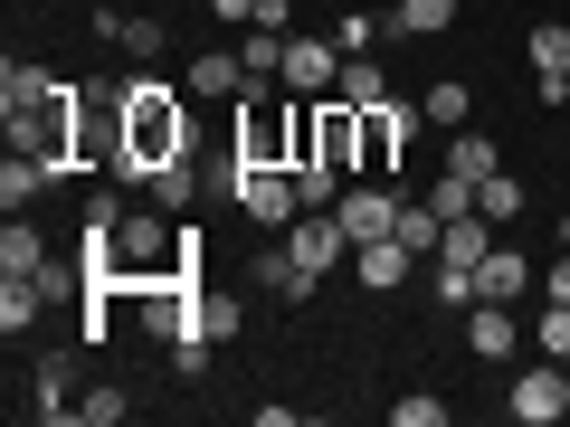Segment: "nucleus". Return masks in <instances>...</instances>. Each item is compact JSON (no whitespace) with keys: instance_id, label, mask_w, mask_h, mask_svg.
<instances>
[{"instance_id":"nucleus-23","label":"nucleus","mask_w":570,"mask_h":427,"mask_svg":"<svg viewBox=\"0 0 570 427\" xmlns=\"http://www.w3.org/2000/svg\"><path fill=\"white\" fill-rule=\"evenodd\" d=\"M343 190H352V171H333V162H295V200H305V209H333Z\"/></svg>"},{"instance_id":"nucleus-19","label":"nucleus","mask_w":570,"mask_h":427,"mask_svg":"<svg viewBox=\"0 0 570 427\" xmlns=\"http://www.w3.org/2000/svg\"><path fill=\"white\" fill-rule=\"evenodd\" d=\"M200 332H209V342H238V332H247V295H228V285H200Z\"/></svg>"},{"instance_id":"nucleus-33","label":"nucleus","mask_w":570,"mask_h":427,"mask_svg":"<svg viewBox=\"0 0 570 427\" xmlns=\"http://www.w3.org/2000/svg\"><path fill=\"white\" fill-rule=\"evenodd\" d=\"M171 370H181V380H200V370H209V332H181V342H171Z\"/></svg>"},{"instance_id":"nucleus-7","label":"nucleus","mask_w":570,"mask_h":427,"mask_svg":"<svg viewBox=\"0 0 570 427\" xmlns=\"http://www.w3.org/2000/svg\"><path fill=\"white\" fill-rule=\"evenodd\" d=\"M247 276H257L266 285V295H276V305H305V295H314V285H324V276H314V266L305 257H295V247H257V257H247Z\"/></svg>"},{"instance_id":"nucleus-26","label":"nucleus","mask_w":570,"mask_h":427,"mask_svg":"<svg viewBox=\"0 0 570 427\" xmlns=\"http://www.w3.org/2000/svg\"><path fill=\"white\" fill-rule=\"evenodd\" d=\"M343 105H381L390 96V77H381V58H343V86H333Z\"/></svg>"},{"instance_id":"nucleus-6","label":"nucleus","mask_w":570,"mask_h":427,"mask_svg":"<svg viewBox=\"0 0 570 427\" xmlns=\"http://www.w3.org/2000/svg\"><path fill=\"white\" fill-rule=\"evenodd\" d=\"M523 58H532V77H542V105H570V20H532Z\"/></svg>"},{"instance_id":"nucleus-36","label":"nucleus","mask_w":570,"mask_h":427,"mask_svg":"<svg viewBox=\"0 0 570 427\" xmlns=\"http://www.w3.org/2000/svg\"><path fill=\"white\" fill-rule=\"evenodd\" d=\"M551 305H570V247L551 257Z\"/></svg>"},{"instance_id":"nucleus-1","label":"nucleus","mask_w":570,"mask_h":427,"mask_svg":"<svg viewBox=\"0 0 570 427\" xmlns=\"http://www.w3.org/2000/svg\"><path fill=\"white\" fill-rule=\"evenodd\" d=\"M115 105H124V152H115L124 181H153L163 162H181V152H190V105L171 96L163 77H124Z\"/></svg>"},{"instance_id":"nucleus-13","label":"nucleus","mask_w":570,"mask_h":427,"mask_svg":"<svg viewBox=\"0 0 570 427\" xmlns=\"http://www.w3.org/2000/svg\"><path fill=\"white\" fill-rule=\"evenodd\" d=\"M48 96H58V77H48L39 58H10V67H0V115H29V105H48Z\"/></svg>"},{"instance_id":"nucleus-30","label":"nucleus","mask_w":570,"mask_h":427,"mask_svg":"<svg viewBox=\"0 0 570 427\" xmlns=\"http://www.w3.org/2000/svg\"><path fill=\"white\" fill-rule=\"evenodd\" d=\"M124 408H134V399H124L115 380H96V389H86V399H77V427H115Z\"/></svg>"},{"instance_id":"nucleus-12","label":"nucleus","mask_w":570,"mask_h":427,"mask_svg":"<svg viewBox=\"0 0 570 427\" xmlns=\"http://www.w3.org/2000/svg\"><path fill=\"white\" fill-rule=\"evenodd\" d=\"M419 266V247H400V238H371V247H352V276L371 285V295H400V276Z\"/></svg>"},{"instance_id":"nucleus-37","label":"nucleus","mask_w":570,"mask_h":427,"mask_svg":"<svg viewBox=\"0 0 570 427\" xmlns=\"http://www.w3.org/2000/svg\"><path fill=\"white\" fill-rule=\"evenodd\" d=\"M561 247H570V209H561Z\"/></svg>"},{"instance_id":"nucleus-31","label":"nucleus","mask_w":570,"mask_h":427,"mask_svg":"<svg viewBox=\"0 0 570 427\" xmlns=\"http://www.w3.org/2000/svg\"><path fill=\"white\" fill-rule=\"evenodd\" d=\"M390 418L400 427H448V399L438 389H409V399H390Z\"/></svg>"},{"instance_id":"nucleus-2","label":"nucleus","mask_w":570,"mask_h":427,"mask_svg":"<svg viewBox=\"0 0 570 427\" xmlns=\"http://www.w3.org/2000/svg\"><path fill=\"white\" fill-rule=\"evenodd\" d=\"M219 190L247 209V228H276V238H285L295 219H305V200H295V171H257V162H238V152H228Z\"/></svg>"},{"instance_id":"nucleus-27","label":"nucleus","mask_w":570,"mask_h":427,"mask_svg":"<svg viewBox=\"0 0 570 427\" xmlns=\"http://www.w3.org/2000/svg\"><path fill=\"white\" fill-rule=\"evenodd\" d=\"M428 209H438V219H475V181L466 171H438V181H428Z\"/></svg>"},{"instance_id":"nucleus-9","label":"nucleus","mask_w":570,"mask_h":427,"mask_svg":"<svg viewBox=\"0 0 570 427\" xmlns=\"http://www.w3.org/2000/svg\"><path fill=\"white\" fill-rule=\"evenodd\" d=\"M523 295H532L523 247H485V257H475V305H523Z\"/></svg>"},{"instance_id":"nucleus-10","label":"nucleus","mask_w":570,"mask_h":427,"mask_svg":"<svg viewBox=\"0 0 570 427\" xmlns=\"http://www.w3.org/2000/svg\"><path fill=\"white\" fill-rule=\"evenodd\" d=\"M466 351H475V361H513V351H523L513 305H466Z\"/></svg>"},{"instance_id":"nucleus-28","label":"nucleus","mask_w":570,"mask_h":427,"mask_svg":"<svg viewBox=\"0 0 570 427\" xmlns=\"http://www.w3.org/2000/svg\"><path fill=\"white\" fill-rule=\"evenodd\" d=\"M142 190H153L163 209H190V190H200V171H190V152H181V162H163V171H153Z\"/></svg>"},{"instance_id":"nucleus-32","label":"nucleus","mask_w":570,"mask_h":427,"mask_svg":"<svg viewBox=\"0 0 570 427\" xmlns=\"http://www.w3.org/2000/svg\"><path fill=\"white\" fill-rule=\"evenodd\" d=\"M115 39L134 48V58H163V20H115Z\"/></svg>"},{"instance_id":"nucleus-3","label":"nucleus","mask_w":570,"mask_h":427,"mask_svg":"<svg viewBox=\"0 0 570 427\" xmlns=\"http://www.w3.org/2000/svg\"><path fill=\"white\" fill-rule=\"evenodd\" d=\"M419 105H400V96H381V105H362V171L371 181H390V171H400V152L409 142H419Z\"/></svg>"},{"instance_id":"nucleus-22","label":"nucleus","mask_w":570,"mask_h":427,"mask_svg":"<svg viewBox=\"0 0 570 427\" xmlns=\"http://www.w3.org/2000/svg\"><path fill=\"white\" fill-rule=\"evenodd\" d=\"M390 29H400V39H448L456 0H400V20H390Z\"/></svg>"},{"instance_id":"nucleus-14","label":"nucleus","mask_w":570,"mask_h":427,"mask_svg":"<svg viewBox=\"0 0 570 427\" xmlns=\"http://www.w3.org/2000/svg\"><path fill=\"white\" fill-rule=\"evenodd\" d=\"M181 86H190V96H238L247 67H238V48H200V58L181 67Z\"/></svg>"},{"instance_id":"nucleus-18","label":"nucleus","mask_w":570,"mask_h":427,"mask_svg":"<svg viewBox=\"0 0 570 427\" xmlns=\"http://www.w3.org/2000/svg\"><path fill=\"white\" fill-rule=\"evenodd\" d=\"M48 181H67V171H48V162H29V152H10V162H0V209H29Z\"/></svg>"},{"instance_id":"nucleus-4","label":"nucleus","mask_w":570,"mask_h":427,"mask_svg":"<svg viewBox=\"0 0 570 427\" xmlns=\"http://www.w3.org/2000/svg\"><path fill=\"white\" fill-rule=\"evenodd\" d=\"M504 408H513V418H523V427H561V418H570V370H561V361L523 370V380L504 389Z\"/></svg>"},{"instance_id":"nucleus-34","label":"nucleus","mask_w":570,"mask_h":427,"mask_svg":"<svg viewBox=\"0 0 570 427\" xmlns=\"http://www.w3.org/2000/svg\"><path fill=\"white\" fill-rule=\"evenodd\" d=\"M247 29H295V0H257V20Z\"/></svg>"},{"instance_id":"nucleus-16","label":"nucleus","mask_w":570,"mask_h":427,"mask_svg":"<svg viewBox=\"0 0 570 427\" xmlns=\"http://www.w3.org/2000/svg\"><path fill=\"white\" fill-rule=\"evenodd\" d=\"M285 39H295V29H247V48H238L247 86H285Z\"/></svg>"},{"instance_id":"nucleus-11","label":"nucleus","mask_w":570,"mask_h":427,"mask_svg":"<svg viewBox=\"0 0 570 427\" xmlns=\"http://www.w3.org/2000/svg\"><path fill=\"white\" fill-rule=\"evenodd\" d=\"M77 399H86V389H77V351H48V361H39V418L48 427H77Z\"/></svg>"},{"instance_id":"nucleus-17","label":"nucleus","mask_w":570,"mask_h":427,"mask_svg":"<svg viewBox=\"0 0 570 427\" xmlns=\"http://www.w3.org/2000/svg\"><path fill=\"white\" fill-rule=\"evenodd\" d=\"M39 266H48V238L10 209V228H0V276H39Z\"/></svg>"},{"instance_id":"nucleus-8","label":"nucleus","mask_w":570,"mask_h":427,"mask_svg":"<svg viewBox=\"0 0 570 427\" xmlns=\"http://www.w3.org/2000/svg\"><path fill=\"white\" fill-rule=\"evenodd\" d=\"M285 247H295V257H305L314 276H333V257L352 247V228H343V209H305V219L285 228Z\"/></svg>"},{"instance_id":"nucleus-25","label":"nucleus","mask_w":570,"mask_h":427,"mask_svg":"<svg viewBox=\"0 0 570 427\" xmlns=\"http://www.w3.org/2000/svg\"><path fill=\"white\" fill-rule=\"evenodd\" d=\"M475 209H485L494 228H504V219H523V181H513V171H485V181H475Z\"/></svg>"},{"instance_id":"nucleus-15","label":"nucleus","mask_w":570,"mask_h":427,"mask_svg":"<svg viewBox=\"0 0 570 427\" xmlns=\"http://www.w3.org/2000/svg\"><path fill=\"white\" fill-rule=\"evenodd\" d=\"M419 115L438 123V133H466V115H475V86H466V77H438V86L419 96Z\"/></svg>"},{"instance_id":"nucleus-29","label":"nucleus","mask_w":570,"mask_h":427,"mask_svg":"<svg viewBox=\"0 0 570 427\" xmlns=\"http://www.w3.org/2000/svg\"><path fill=\"white\" fill-rule=\"evenodd\" d=\"M532 342H542V361H570V305H542V314H532Z\"/></svg>"},{"instance_id":"nucleus-5","label":"nucleus","mask_w":570,"mask_h":427,"mask_svg":"<svg viewBox=\"0 0 570 427\" xmlns=\"http://www.w3.org/2000/svg\"><path fill=\"white\" fill-rule=\"evenodd\" d=\"M343 86V48L333 39H285V96H333Z\"/></svg>"},{"instance_id":"nucleus-21","label":"nucleus","mask_w":570,"mask_h":427,"mask_svg":"<svg viewBox=\"0 0 570 427\" xmlns=\"http://www.w3.org/2000/svg\"><path fill=\"white\" fill-rule=\"evenodd\" d=\"M448 171H466V181H485V171H504V152H494L485 123H466V133L448 142Z\"/></svg>"},{"instance_id":"nucleus-24","label":"nucleus","mask_w":570,"mask_h":427,"mask_svg":"<svg viewBox=\"0 0 570 427\" xmlns=\"http://www.w3.org/2000/svg\"><path fill=\"white\" fill-rule=\"evenodd\" d=\"M485 247H494V219H485V209H475V219H448V238H438V257L475 266V257H485Z\"/></svg>"},{"instance_id":"nucleus-20","label":"nucleus","mask_w":570,"mask_h":427,"mask_svg":"<svg viewBox=\"0 0 570 427\" xmlns=\"http://www.w3.org/2000/svg\"><path fill=\"white\" fill-rule=\"evenodd\" d=\"M381 39H400V29H390L381 10H343V20H333V48H343V58H371Z\"/></svg>"},{"instance_id":"nucleus-35","label":"nucleus","mask_w":570,"mask_h":427,"mask_svg":"<svg viewBox=\"0 0 570 427\" xmlns=\"http://www.w3.org/2000/svg\"><path fill=\"white\" fill-rule=\"evenodd\" d=\"M209 20H238L247 29V20H257V0H209Z\"/></svg>"}]
</instances>
